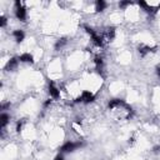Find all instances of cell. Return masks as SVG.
<instances>
[{
    "mask_svg": "<svg viewBox=\"0 0 160 160\" xmlns=\"http://www.w3.org/2000/svg\"><path fill=\"white\" fill-rule=\"evenodd\" d=\"M109 111L111 112V115L118 119V120H125L129 119L131 115V108L122 100L120 99H114L109 102L108 105Z\"/></svg>",
    "mask_w": 160,
    "mask_h": 160,
    "instance_id": "obj_1",
    "label": "cell"
},
{
    "mask_svg": "<svg viewBox=\"0 0 160 160\" xmlns=\"http://www.w3.org/2000/svg\"><path fill=\"white\" fill-rule=\"evenodd\" d=\"M15 15L20 21H25L26 20V9H25L24 4L20 2V1L15 2Z\"/></svg>",
    "mask_w": 160,
    "mask_h": 160,
    "instance_id": "obj_2",
    "label": "cell"
},
{
    "mask_svg": "<svg viewBox=\"0 0 160 160\" xmlns=\"http://www.w3.org/2000/svg\"><path fill=\"white\" fill-rule=\"evenodd\" d=\"M55 160H64V156H62V154H59V155L55 158Z\"/></svg>",
    "mask_w": 160,
    "mask_h": 160,
    "instance_id": "obj_14",
    "label": "cell"
},
{
    "mask_svg": "<svg viewBox=\"0 0 160 160\" xmlns=\"http://www.w3.org/2000/svg\"><path fill=\"white\" fill-rule=\"evenodd\" d=\"M5 24H6V18L1 16V26H5Z\"/></svg>",
    "mask_w": 160,
    "mask_h": 160,
    "instance_id": "obj_13",
    "label": "cell"
},
{
    "mask_svg": "<svg viewBox=\"0 0 160 160\" xmlns=\"http://www.w3.org/2000/svg\"><path fill=\"white\" fill-rule=\"evenodd\" d=\"M156 74L160 76V65H158V66H156Z\"/></svg>",
    "mask_w": 160,
    "mask_h": 160,
    "instance_id": "obj_15",
    "label": "cell"
},
{
    "mask_svg": "<svg viewBox=\"0 0 160 160\" xmlns=\"http://www.w3.org/2000/svg\"><path fill=\"white\" fill-rule=\"evenodd\" d=\"M150 51H152V50H151V48H150V46H148V45L141 44V45L139 46V52H140V55H141V56H145V55H146V54H149Z\"/></svg>",
    "mask_w": 160,
    "mask_h": 160,
    "instance_id": "obj_8",
    "label": "cell"
},
{
    "mask_svg": "<svg viewBox=\"0 0 160 160\" xmlns=\"http://www.w3.org/2000/svg\"><path fill=\"white\" fill-rule=\"evenodd\" d=\"M49 94L52 99H59V96H60V90L58 89V86H55L54 82L49 84Z\"/></svg>",
    "mask_w": 160,
    "mask_h": 160,
    "instance_id": "obj_5",
    "label": "cell"
},
{
    "mask_svg": "<svg viewBox=\"0 0 160 160\" xmlns=\"http://www.w3.org/2000/svg\"><path fill=\"white\" fill-rule=\"evenodd\" d=\"M0 120H1V129H4V128L8 125V122H9V120H10V116H9L8 114L2 112L1 116H0Z\"/></svg>",
    "mask_w": 160,
    "mask_h": 160,
    "instance_id": "obj_10",
    "label": "cell"
},
{
    "mask_svg": "<svg viewBox=\"0 0 160 160\" xmlns=\"http://www.w3.org/2000/svg\"><path fill=\"white\" fill-rule=\"evenodd\" d=\"M16 68H18V60H16L15 58L10 59V60L8 61V64H6V70L12 71V70H15Z\"/></svg>",
    "mask_w": 160,
    "mask_h": 160,
    "instance_id": "obj_6",
    "label": "cell"
},
{
    "mask_svg": "<svg viewBox=\"0 0 160 160\" xmlns=\"http://www.w3.org/2000/svg\"><path fill=\"white\" fill-rule=\"evenodd\" d=\"M94 94L91 92V91H89V90H84L81 94H80V96L78 98V100L76 101H82V102H91L92 100H94Z\"/></svg>",
    "mask_w": 160,
    "mask_h": 160,
    "instance_id": "obj_3",
    "label": "cell"
},
{
    "mask_svg": "<svg viewBox=\"0 0 160 160\" xmlns=\"http://www.w3.org/2000/svg\"><path fill=\"white\" fill-rule=\"evenodd\" d=\"M105 8H106V2H105V1L98 0V1L95 2V10H96V11H102Z\"/></svg>",
    "mask_w": 160,
    "mask_h": 160,
    "instance_id": "obj_11",
    "label": "cell"
},
{
    "mask_svg": "<svg viewBox=\"0 0 160 160\" xmlns=\"http://www.w3.org/2000/svg\"><path fill=\"white\" fill-rule=\"evenodd\" d=\"M19 60H20L21 62H30V64H31V62H32V55L29 54V52H25V54L20 55Z\"/></svg>",
    "mask_w": 160,
    "mask_h": 160,
    "instance_id": "obj_9",
    "label": "cell"
},
{
    "mask_svg": "<svg viewBox=\"0 0 160 160\" xmlns=\"http://www.w3.org/2000/svg\"><path fill=\"white\" fill-rule=\"evenodd\" d=\"M65 44H66V39H64V38H62V39H59V40L56 41V44H55V49L59 50V49L62 48Z\"/></svg>",
    "mask_w": 160,
    "mask_h": 160,
    "instance_id": "obj_12",
    "label": "cell"
},
{
    "mask_svg": "<svg viewBox=\"0 0 160 160\" xmlns=\"http://www.w3.org/2000/svg\"><path fill=\"white\" fill-rule=\"evenodd\" d=\"M80 146V142H72V141H68L61 146V152H71L74 150H76Z\"/></svg>",
    "mask_w": 160,
    "mask_h": 160,
    "instance_id": "obj_4",
    "label": "cell"
},
{
    "mask_svg": "<svg viewBox=\"0 0 160 160\" xmlns=\"http://www.w3.org/2000/svg\"><path fill=\"white\" fill-rule=\"evenodd\" d=\"M12 36H14V39L18 41V42H21L22 40H24V31L22 30H15L14 32H12Z\"/></svg>",
    "mask_w": 160,
    "mask_h": 160,
    "instance_id": "obj_7",
    "label": "cell"
}]
</instances>
